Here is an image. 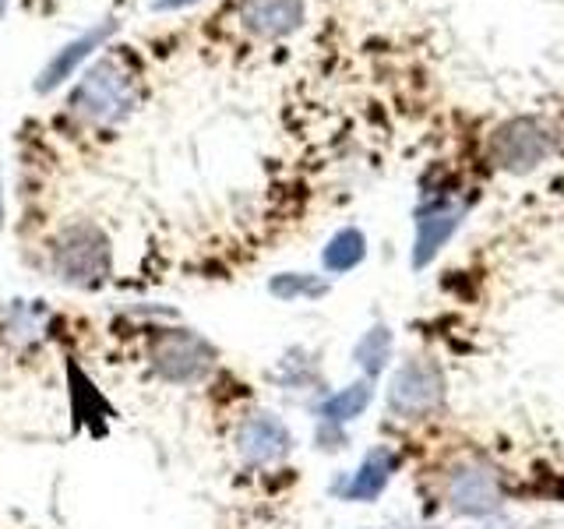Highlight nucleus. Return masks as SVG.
Masks as SVG:
<instances>
[{
  "label": "nucleus",
  "mask_w": 564,
  "mask_h": 529,
  "mask_svg": "<svg viewBox=\"0 0 564 529\" xmlns=\"http://www.w3.org/2000/svg\"><path fill=\"white\" fill-rule=\"evenodd\" d=\"M437 399H441V375L431 364H405L392 381V392H388L392 410L405 417L431 410V406H437Z\"/></svg>",
  "instance_id": "423d86ee"
},
{
  "label": "nucleus",
  "mask_w": 564,
  "mask_h": 529,
  "mask_svg": "<svg viewBox=\"0 0 564 529\" xmlns=\"http://www.w3.org/2000/svg\"><path fill=\"white\" fill-rule=\"evenodd\" d=\"M395 469V452L392 449H375L367 452V458L360 463V469L352 473V481L346 487V498L349 501H375L378 494L384 490L388 476Z\"/></svg>",
  "instance_id": "9d476101"
},
{
  "label": "nucleus",
  "mask_w": 564,
  "mask_h": 529,
  "mask_svg": "<svg viewBox=\"0 0 564 529\" xmlns=\"http://www.w3.org/2000/svg\"><path fill=\"white\" fill-rule=\"evenodd\" d=\"M0 226H4V187H0Z\"/></svg>",
  "instance_id": "f3484780"
},
{
  "label": "nucleus",
  "mask_w": 564,
  "mask_h": 529,
  "mask_svg": "<svg viewBox=\"0 0 564 529\" xmlns=\"http://www.w3.org/2000/svg\"><path fill=\"white\" fill-rule=\"evenodd\" d=\"M458 216H463V212L445 208V205H434V208L420 212V216H416V247H413V264H416V269H423V264H427L437 255V247L455 234Z\"/></svg>",
  "instance_id": "1a4fd4ad"
},
{
  "label": "nucleus",
  "mask_w": 564,
  "mask_h": 529,
  "mask_svg": "<svg viewBox=\"0 0 564 529\" xmlns=\"http://www.w3.org/2000/svg\"><path fill=\"white\" fill-rule=\"evenodd\" d=\"M388 353H392V332L388 328H370L364 339L357 343V349H352V360H357L370 378L381 375L384 370V360Z\"/></svg>",
  "instance_id": "2eb2a0df"
},
{
  "label": "nucleus",
  "mask_w": 564,
  "mask_h": 529,
  "mask_svg": "<svg viewBox=\"0 0 564 529\" xmlns=\"http://www.w3.org/2000/svg\"><path fill=\"white\" fill-rule=\"evenodd\" d=\"M191 4H198V0H155L152 11H176V8H191Z\"/></svg>",
  "instance_id": "dca6fc26"
},
{
  "label": "nucleus",
  "mask_w": 564,
  "mask_h": 529,
  "mask_svg": "<svg viewBox=\"0 0 564 529\" xmlns=\"http://www.w3.org/2000/svg\"><path fill=\"white\" fill-rule=\"evenodd\" d=\"M134 102H138L134 78L117 61H99L82 78V85L75 88V96H70L75 114H82L85 120H93V123H113L120 117H128Z\"/></svg>",
  "instance_id": "7ed1b4c3"
},
{
  "label": "nucleus",
  "mask_w": 564,
  "mask_h": 529,
  "mask_svg": "<svg viewBox=\"0 0 564 529\" xmlns=\"http://www.w3.org/2000/svg\"><path fill=\"white\" fill-rule=\"evenodd\" d=\"M269 293L279 300H304V296L314 300V296L328 293V282H322L317 276H307V272H279L269 282Z\"/></svg>",
  "instance_id": "4468645a"
},
{
  "label": "nucleus",
  "mask_w": 564,
  "mask_h": 529,
  "mask_svg": "<svg viewBox=\"0 0 564 529\" xmlns=\"http://www.w3.org/2000/svg\"><path fill=\"white\" fill-rule=\"evenodd\" d=\"M290 449H293V434L275 413H254L237 428V452L251 466L279 463L282 455H290Z\"/></svg>",
  "instance_id": "20e7f679"
},
{
  "label": "nucleus",
  "mask_w": 564,
  "mask_h": 529,
  "mask_svg": "<svg viewBox=\"0 0 564 529\" xmlns=\"http://www.w3.org/2000/svg\"><path fill=\"white\" fill-rule=\"evenodd\" d=\"M452 501L455 508L463 511H490L494 508V484H490V473H480V469H458L452 476Z\"/></svg>",
  "instance_id": "9b49d317"
},
{
  "label": "nucleus",
  "mask_w": 564,
  "mask_h": 529,
  "mask_svg": "<svg viewBox=\"0 0 564 529\" xmlns=\"http://www.w3.org/2000/svg\"><path fill=\"white\" fill-rule=\"evenodd\" d=\"M364 255H367V237L360 234V229H352V226H346V229H339L328 244H325V251H322V264L328 272H349V269H357V264L364 261Z\"/></svg>",
  "instance_id": "f8f14e48"
},
{
  "label": "nucleus",
  "mask_w": 564,
  "mask_h": 529,
  "mask_svg": "<svg viewBox=\"0 0 564 529\" xmlns=\"http://www.w3.org/2000/svg\"><path fill=\"white\" fill-rule=\"evenodd\" d=\"M494 152L508 170H533L546 155V138L533 120H511L494 138Z\"/></svg>",
  "instance_id": "0eeeda50"
},
{
  "label": "nucleus",
  "mask_w": 564,
  "mask_h": 529,
  "mask_svg": "<svg viewBox=\"0 0 564 529\" xmlns=\"http://www.w3.org/2000/svg\"><path fill=\"white\" fill-rule=\"evenodd\" d=\"M240 14L254 35H286L304 22V0H243Z\"/></svg>",
  "instance_id": "6e6552de"
},
{
  "label": "nucleus",
  "mask_w": 564,
  "mask_h": 529,
  "mask_svg": "<svg viewBox=\"0 0 564 529\" xmlns=\"http://www.w3.org/2000/svg\"><path fill=\"white\" fill-rule=\"evenodd\" d=\"M8 11V0H0V14H4Z\"/></svg>",
  "instance_id": "a211bd4d"
},
{
  "label": "nucleus",
  "mask_w": 564,
  "mask_h": 529,
  "mask_svg": "<svg viewBox=\"0 0 564 529\" xmlns=\"http://www.w3.org/2000/svg\"><path fill=\"white\" fill-rule=\"evenodd\" d=\"M53 272L61 282L78 290H99L113 272L110 240L93 223H75L53 244Z\"/></svg>",
  "instance_id": "f03ea898"
},
{
  "label": "nucleus",
  "mask_w": 564,
  "mask_h": 529,
  "mask_svg": "<svg viewBox=\"0 0 564 529\" xmlns=\"http://www.w3.org/2000/svg\"><path fill=\"white\" fill-rule=\"evenodd\" d=\"M149 367L170 385H198L208 378L212 364H216V346H212L202 332L184 325L149 328L145 343Z\"/></svg>",
  "instance_id": "f257e3e1"
},
{
  "label": "nucleus",
  "mask_w": 564,
  "mask_h": 529,
  "mask_svg": "<svg viewBox=\"0 0 564 529\" xmlns=\"http://www.w3.org/2000/svg\"><path fill=\"white\" fill-rule=\"evenodd\" d=\"M370 396H375V388H370V381H357V385H349L343 388V392H335L322 402V420L328 423H349V420H357L367 406H370Z\"/></svg>",
  "instance_id": "ddd939ff"
},
{
  "label": "nucleus",
  "mask_w": 564,
  "mask_h": 529,
  "mask_svg": "<svg viewBox=\"0 0 564 529\" xmlns=\"http://www.w3.org/2000/svg\"><path fill=\"white\" fill-rule=\"evenodd\" d=\"M113 32H117V22H113V18H106V22H99L96 29H88L85 35H78V40H70L61 53H53V61L43 67V75L35 78V93L46 96V93H53V88H61L78 71V64L93 57V53L106 40H110Z\"/></svg>",
  "instance_id": "39448f33"
}]
</instances>
